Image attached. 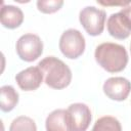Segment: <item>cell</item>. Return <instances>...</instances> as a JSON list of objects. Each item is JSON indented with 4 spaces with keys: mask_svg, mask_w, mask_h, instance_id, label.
<instances>
[{
    "mask_svg": "<svg viewBox=\"0 0 131 131\" xmlns=\"http://www.w3.org/2000/svg\"><path fill=\"white\" fill-rule=\"evenodd\" d=\"M96 62L108 73L122 72L128 63V53L123 45L104 42L95 48Z\"/></svg>",
    "mask_w": 131,
    "mask_h": 131,
    "instance_id": "6da1fadb",
    "label": "cell"
},
{
    "mask_svg": "<svg viewBox=\"0 0 131 131\" xmlns=\"http://www.w3.org/2000/svg\"><path fill=\"white\" fill-rule=\"evenodd\" d=\"M44 82L52 89H63L71 84L72 71L61 59L55 56H46L38 63Z\"/></svg>",
    "mask_w": 131,
    "mask_h": 131,
    "instance_id": "7a4b0ae2",
    "label": "cell"
},
{
    "mask_svg": "<svg viewBox=\"0 0 131 131\" xmlns=\"http://www.w3.org/2000/svg\"><path fill=\"white\" fill-rule=\"evenodd\" d=\"M58 46L66 57L76 59L84 53L86 46L85 38L80 31L76 29H68L61 34Z\"/></svg>",
    "mask_w": 131,
    "mask_h": 131,
    "instance_id": "3957f363",
    "label": "cell"
},
{
    "mask_svg": "<svg viewBox=\"0 0 131 131\" xmlns=\"http://www.w3.org/2000/svg\"><path fill=\"white\" fill-rule=\"evenodd\" d=\"M15 48L21 60L31 62L36 60L43 53V42L38 35L28 33L18 38Z\"/></svg>",
    "mask_w": 131,
    "mask_h": 131,
    "instance_id": "277c9868",
    "label": "cell"
},
{
    "mask_svg": "<svg viewBox=\"0 0 131 131\" xmlns=\"http://www.w3.org/2000/svg\"><path fill=\"white\" fill-rule=\"evenodd\" d=\"M105 17V11L95 6H86L79 14L82 27L90 36H98L103 32Z\"/></svg>",
    "mask_w": 131,
    "mask_h": 131,
    "instance_id": "5b68a950",
    "label": "cell"
},
{
    "mask_svg": "<svg viewBox=\"0 0 131 131\" xmlns=\"http://www.w3.org/2000/svg\"><path fill=\"white\" fill-rule=\"evenodd\" d=\"M71 131H86L90 125L92 116L89 106L82 102H76L67 108Z\"/></svg>",
    "mask_w": 131,
    "mask_h": 131,
    "instance_id": "8992f818",
    "label": "cell"
},
{
    "mask_svg": "<svg viewBox=\"0 0 131 131\" xmlns=\"http://www.w3.org/2000/svg\"><path fill=\"white\" fill-rule=\"evenodd\" d=\"M103 92L112 100L123 101L131 91V82L124 77H112L103 83Z\"/></svg>",
    "mask_w": 131,
    "mask_h": 131,
    "instance_id": "52a82bcc",
    "label": "cell"
},
{
    "mask_svg": "<svg viewBox=\"0 0 131 131\" xmlns=\"http://www.w3.org/2000/svg\"><path fill=\"white\" fill-rule=\"evenodd\" d=\"M18 87L24 91H33L40 87L43 81V74L39 67H29L15 76Z\"/></svg>",
    "mask_w": 131,
    "mask_h": 131,
    "instance_id": "ba28073f",
    "label": "cell"
},
{
    "mask_svg": "<svg viewBox=\"0 0 131 131\" xmlns=\"http://www.w3.org/2000/svg\"><path fill=\"white\" fill-rule=\"evenodd\" d=\"M106 28L108 34L119 40H124L131 34V25L121 12L113 13L108 16Z\"/></svg>",
    "mask_w": 131,
    "mask_h": 131,
    "instance_id": "9c48e42d",
    "label": "cell"
},
{
    "mask_svg": "<svg viewBox=\"0 0 131 131\" xmlns=\"http://www.w3.org/2000/svg\"><path fill=\"white\" fill-rule=\"evenodd\" d=\"M0 21L4 28L13 30L18 28L24 21V13L20 8L13 5H2Z\"/></svg>",
    "mask_w": 131,
    "mask_h": 131,
    "instance_id": "30bf717a",
    "label": "cell"
},
{
    "mask_svg": "<svg viewBox=\"0 0 131 131\" xmlns=\"http://www.w3.org/2000/svg\"><path fill=\"white\" fill-rule=\"evenodd\" d=\"M46 131H71L67 110L57 108L51 112L45 121Z\"/></svg>",
    "mask_w": 131,
    "mask_h": 131,
    "instance_id": "8fae6325",
    "label": "cell"
},
{
    "mask_svg": "<svg viewBox=\"0 0 131 131\" xmlns=\"http://www.w3.org/2000/svg\"><path fill=\"white\" fill-rule=\"evenodd\" d=\"M1 98H0V107L2 112L8 113L12 111L18 103V93L10 85H4L0 88Z\"/></svg>",
    "mask_w": 131,
    "mask_h": 131,
    "instance_id": "7c38bea8",
    "label": "cell"
},
{
    "mask_svg": "<svg viewBox=\"0 0 131 131\" xmlns=\"http://www.w3.org/2000/svg\"><path fill=\"white\" fill-rule=\"evenodd\" d=\"M91 131H122V126L117 118L103 116L96 120Z\"/></svg>",
    "mask_w": 131,
    "mask_h": 131,
    "instance_id": "4fadbf2b",
    "label": "cell"
},
{
    "mask_svg": "<svg viewBox=\"0 0 131 131\" xmlns=\"http://www.w3.org/2000/svg\"><path fill=\"white\" fill-rule=\"evenodd\" d=\"M9 131H37V126L32 118L19 116L11 122Z\"/></svg>",
    "mask_w": 131,
    "mask_h": 131,
    "instance_id": "5bb4252c",
    "label": "cell"
},
{
    "mask_svg": "<svg viewBox=\"0 0 131 131\" xmlns=\"http://www.w3.org/2000/svg\"><path fill=\"white\" fill-rule=\"evenodd\" d=\"M62 0H39L37 1V8L43 13H53L61 8Z\"/></svg>",
    "mask_w": 131,
    "mask_h": 131,
    "instance_id": "9a60e30c",
    "label": "cell"
},
{
    "mask_svg": "<svg viewBox=\"0 0 131 131\" xmlns=\"http://www.w3.org/2000/svg\"><path fill=\"white\" fill-rule=\"evenodd\" d=\"M120 12L127 18V20H128L129 24L131 25V4L128 5V6H125L124 8H122Z\"/></svg>",
    "mask_w": 131,
    "mask_h": 131,
    "instance_id": "2e32d148",
    "label": "cell"
},
{
    "mask_svg": "<svg viewBox=\"0 0 131 131\" xmlns=\"http://www.w3.org/2000/svg\"><path fill=\"white\" fill-rule=\"evenodd\" d=\"M99 4H102V5H106V6H108V5H122V6H128V5H130L131 4V1H125V2H115V3H113V2H102V1H99L98 2Z\"/></svg>",
    "mask_w": 131,
    "mask_h": 131,
    "instance_id": "e0dca14e",
    "label": "cell"
},
{
    "mask_svg": "<svg viewBox=\"0 0 131 131\" xmlns=\"http://www.w3.org/2000/svg\"><path fill=\"white\" fill-rule=\"evenodd\" d=\"M130 51H131V43H130Z\"/></svg>",
    "mask_w": 131,
    "mask_h": 131,
    "instance_id": "ac0fdd59",
    "label": "cell"
}]
</instances>
